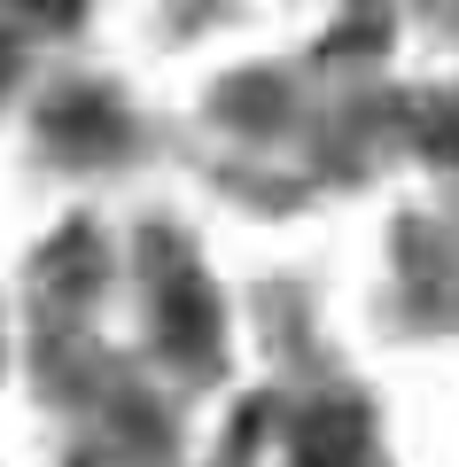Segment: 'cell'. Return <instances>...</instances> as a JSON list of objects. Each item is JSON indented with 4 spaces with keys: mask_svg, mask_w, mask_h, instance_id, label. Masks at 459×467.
<instances>
[{
    "mask_svg": "<svg viewBox=\"0 0 459 467\" xmlns=\"http://www.w3.org/2000/svg\"><path fill=\"white\" fill-rule=\"evenodd\" d=\"M156 327H164V343L180 350V358H203V350L218 343V312H211V288L195 281V265H187L180 250L156 257Z\"/></svg>",
    "mask_w": 459,
    "mask_h": 467,
    "instance_id": "cell-1",
    "label": "cell"
},
{
    "mask_svg": "<svg viewBox=\"0 0 459 467\" xmlns=\"http://www.w3.org/2000/svg\"><path fill=\"white\" fill-rule=\"evenodd\" d=\"M296 467H366L374 460V429H366L359 405H312L296 420V444H288Z\"/></svg>",
    "mask_w": 459,
    "mask_h": 467,
    "instance_id": "cell-2",
    "label": "cell"
}]
</instances>
